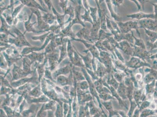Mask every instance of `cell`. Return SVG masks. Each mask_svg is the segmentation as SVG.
<instances>
[{
	"label": "cell",
	"mask_w": 157,
	"mask_h": 117,
	"mask_svg": "<svg viewBox=\"0 0 157 117\" xmlns=\"http://www.w3.org/2000/svg\"><path fill=\"white\" fill-rule=\"evenodd\" d=\"M117 23L122 34L128 33L129 31L131 30V29H135L140 36V33L138 30L139 27L138 26L137 22L135 21H128L125 23L117 22Z\"/></svg>",
	"instance_id": "obj_1"
},
{
	"label": "cell",
	"mask_w": 157,
	"mask_h": 117,
	"mask_svg": "<svg viewBox=\"0 0 157 117\" xmlns=\"http://www.w3.org/2000/svg\"><path fill=\"white\" fill-rule=\"evenodd\" d=\"M125 64L128 67L131 68H138L145 66H147L145 64V62L140 60V58H135V57L132 58L130 61L129 62H126Z\"/></svg>",
	"instance_id": "obj_2"
},
{
	"label": "cell",
	"mask_w": 157,
	"mask_h": 117,
	"mask_svg": "<svg viewBox=\"0 0 157 117\" xmlns=\"http://www.w3.org/2000/svg\"><path fill=\"white\" fill-rule=\"evenodd\" d=\"M127 17L132 18V19H136L138 21L144 19H149L155 17V16L153 14H146L143 12H140L132 15H127Z\"/></svg>",
	"instance_id": "obj_3"
},
{
	"label": "cell",
	"mask_w": 157,
	"mask_h": 117,
	"mask_svg": "<svg viewBox=\"0 0 157 117\" xmlns=\"http://www.w3.org/2000/svg\"><path fill=\"white\" fill-rule=\"evenodd\" d=\"M119 48L128 55H131V54H132V48L126 41H122L119 43Z\"/></svg>",
	"instance_id": "obj_4"
},
{
	"label": "cell",
	"mask_w": 157,
	"mask_h": 117,
	"mask_svg": "<svg viewBox=\"0 0 157 117\" xmlns=\"http://www.w3.org/2000/svg\"><path fill=\"white\" fill-rule=\"evenodd\" d=\"M106 1V2L107 3V5H108V9H109L110 12H111V16L114 18V19H115L116 21L119 22L120 20H121V18H119L116 14H115V13L113 12V11L112 6H111L110 2L111 1Z\"/></svg>",
	"instance_id": "obj_5"
},
{
	"label": "cell",
	"mask_w": 157,
	"mask_h": 117,
	"mask_svg": "<svg viewBox=\"0 0 157 117\" xmlns=\"http://www.w3.org/2000/svg\"><path fill=\"white\" fill-rule=\"evenodd\" d=\"M133 37L135 40V46H138V47H140L142 49L145 50V46L144 41L142 39H137V38H135L133 35Z\"/></svg>",
	"instance_id": "obj_6"
},
{
	"label": "cell",
	"mask_w": 157,
	"mask_h": 117,
	"mask_svg": "<svg viewBox=\"0 0 157 117\" xmlns=\"http://www.w3.org/2000/svg\"><path fill=\"white\" fill-rule=\"evenodd\" d=\"M90 9L92 11L91 15L92 16V18H93L94 23L98 21V18H97V10L98 9L97 8H91Z\"/></svg>",
	"instance_id": "obj_7"
},
{
	"label": "cell",
	"mask_w": 157,
	"mask_h": 117,
	"mask_svg": "<svg viewBox=\"0 0 157 117\" xmlns=\"http://www.w3.org/2000/svg\"><path fill=\"white\" fill-rule=\"evenodd\" d=\"M113 1V5L116 6L120 5L121 4H122L123 2L122 1Z\"/></svg>",
	"instance_id": "obj_8"
},
{
	"label": "cell",
	"mask_w": 157,
	"mask_h": 117,
	"mask_svg": "<svg viewBox=\"0 0 157 117\" xmlns=\"http://www.w3.org/2000/svg\"><path fill=\"white\" fill-rule=\"evenodd\" d=\"M154 6H155V17L157 18V5H155V4H152Z\"/></svg>",
	"instance_id": "obj_9"
}]
</instances>
